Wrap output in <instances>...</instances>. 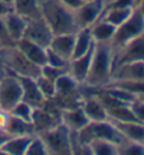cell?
Listing matches in <instances>:
<instances>
[{"instance_id": "cell-19", "label": "cell", "mask_w": 144, "mask_h": 155, "mask_svg": "<svg viewBox=\"0 0 144 155\" xmlns=\"http://www.w3.org/2000/svg\"><path fill=\"white\" fill-rule=\"evenodd\" d=\"M90 32L95 43H111L116 32V27H113L111 22L105 21L104 18L99 17L90 27Z\"/></svg>"}, {"instance_id": "cell-15", "label": "cell", "mask_w": 144, "mask_h": 155, "mask_svg": "<svg viewBox=\"0 0 144 155\" xmlns=\"http://www.w3.org/2000/svg\"><path fill=\"white\" fill-rule=\"evenodd\" d=\"M88 122L90 120L87 119L81 106H79V108H66L60 113V123H63L72 133H76L80 129H83Z\"/></svg>"}, {"instance_id": "cell-17", "label": "cell", "mask_w": 144, "mask_h": 155, "mask_svg": "<svg viewBox=\"0 0 144 155\" xmlns=\"http://www.w3.org/2000/svg\"><path fill=\"white\" fill-rule=\"evenodd\" d=\"M3 21L4 25H6V29H7L8 36L14 41V43L24 36L27 27V20L24 17H21L14 11H10L8 14H6L3 17Z\"/></svg>"}, {"instance_id": "cell-39", "label": "cell", "mask_w": 144, "mask_h": 155, "mask_svg": "<svg viewBox=\"0 0 144 155\" xmlns=\"http://www.w3.org/2000/svg\"><path fill=\"white\" fill-rule=\"evenodd\" d=\"M10 11H13V8H11V4H7V3L0 2V17H4V15L8 14Z\"/></svg>"}, {"instance_id": "cell-7", "label": "cell", "mask_w": 144, "mask_h": 155, "mask_svg": "<svg viewBox=\"0 0 144 155\" xmlns=\"http://www.w3.org/2000/svg\"><path fill=\"white\" fill-rule=\"evenodd\" d=\"M104 10H105L104 0H88V2H84L80 7L74 8L72 13L77 29L90 28L94 22L102 15Z\"/></svg>"}, {"instance_id": "cell-23", "label": "cell", "mask_w": 144, "mask_h": 155, "mask_svg": "<svg viewBox=\"0 0 144 155\" xmlns=\"http://www.w3.org/2000/svg\"><path fill=\"white\" fill-rule=\"evenodd\" d=\"M94 39L91 36L90 28H83L77 29L76 32V41H74V51H73V58H79L81 54L87 53L91 48L94 46Z\"/></svg>"}, {"instance_id": "cell-9", "label": "cell", "mask_w": 144, "mask_h": 155, "mask_svg": "<svg viewBox=\"0 0 144 155\" xmlns=\"http://www.w3.org/2000/svg\"><path fill=\"white\" fill-rule=\"evenodd\" d=\"M116 51L118 53H113V69L130 61H144V34L133 38Z\"/></svg>"}, {"instance_id": "cell-32", "label": "cell", "mask_w": 144, "mask_h": 155, "mask_svg": "<svg viewBox=\"0 0 144 155\" xmlns=\"http://www.w3.org/2000/svg\"><path fill=\"white\" fill-rule=\"evenodd\" d=\"M69 63H70V61L65 60L62 56H59L58 53H55L52 49L46 48V64L53 66V67H58V69L69 70Z\"/></svg>"}, {"instance_id": "cell-25", "label": "cell", "mask_w": 144, "mask_h": 155, "mask_svg": "<svg viewBox=\"0 0 144 155\" xmlns=\"http://www.w3.org/2000/svg\"><path fill=\"white\" fill-rule=\"evenodd\" d=\"M134 8H115V7H106L102 13L101 18H104L105 21L111 22L113 27H120L123 22H126L130 18Z\"/></svg>"}, {"instance_id": "cell-2", "label": "cell", "mask_w": 144, "mask_h": 155, "mask_svg": "<svg viewBox=\"0 0 144 155\" xmlns=\"http://www.w3.org/2000/svg\"><path fill=\"white\" fill-rule=\"evenodd\" d=\"M42 15L52 28L53 34H69L76 32L77 27L73 20V13L70 8L59 2V0H48L41 2Z\"/></svg>"}, {"instance_id": "cell-30", "label": "cell", "mask_w": 144, "mask_h": 155, "mask_svg": "<svg viewBox=\"0 0 144 155\" xmlns=\"http://www.w3.org/2000/svg\"><path fill=\"white\" fill-rule=\"evenodd\" d=\"M118 152L126 155H144V144L123 138V141L118 145Z\"/></svg>"}, {"instance_id": "cell-43", "label": "cell", "mask_w": 144, "mask_h": 155, "mask_svg": "<svg viewBox=\"0 0 144 155\" xmlns=\"http://www.w3.org/2000/svg\"><path fill=\"white\" fill-rule=\"evenodd\" d=\"M140 2H143V0H134V3H136V4H139Z\"/></svg>"}, {"instance_id": "cell-13", "label": "cell", "mask_w": 144, "mask_h": 155, "mask_svg": "<svg viewBox=\"0 0 144 155\" xmlns=\"http://www.w3.org/2000/svg\"><path fill=\"white\" fill-rule=\"evenodd\" d=\"M18 77H20L21 88H22V99L21 101L29 104L31 106H34V108H41L46 99L41 94L39 88L36 85L35 78H34V77H28V76H18Z\"/></svg>"}, {"instance_id": "cell-18", "label": "cell", "mask_w": 144, "mask_h": 155, "mask_svg": "<svg viewBox=\"0 0 144 155\" xmlns=\"http://www.w3.org/2000/svg\"><path fill=\"white\" fill-rule=\"evenodd\" d=\"M80 106H81L83 112L85 113L87 119L90 120V122H104V120L109 119L106 108H105L104 104L97 97L85 99Z\"/></svg>"}, {"instance_id": "cell-40", "label": "cell", "mask_w": 144, "mask_h": 155, "mask_svg": "<svg viewBox=\"0 0 144 155\" xmlns=\"http://www.w3.org/2000/svg\"><path fill=\"white\" fill-rule=\"evenodd\" d=\"M134 8H136V10L141 14V17L144 18V0H143V2H140L139 4H136V7H134Z\"/></svg>"}, {"instance_id": "cell-22", "label": "cell", "mask_w": 144, "mask_h": 155, "mask_svg": "<svg viewBox=\"0 0 144 155\" xmlns=\"http://www.w3.org/2000/svg\"><path fill=\"white\" fill-rule=\"evenodd\" d=\"M123 138L144 144V124L140 122H113Z\"/></svg>"}, {"instance_id": "cell-1", "label": "cell", "mask_w": 144, "mask_h": 155, "mask_svg": "<svg viewBox=\"0 0 144 155\" xmlns=\"http://www.w3.org/2000/svg\"><path fill=\"white\" fill-rule=\"evenodd\" d=\"M113 71V48L111 43H95L91 66L84 83L90 87L102 88L112 80Z\"/></svg>"}, {"instance_id": "cell-33", "label": "cell", "mask_w": 144, "mask_h": 155, "mask_svg": "<svg viewBox=\"0 0 144 155\" xmlns=\"http://www.w3.org/2000/svg\"><path fill=\"white\" fill-rule=\"evenodd\" d=\"M67 70L65 69H58V67H53V66H49V64H43L42 67H41V76L46 77L48 80H52V81H56V80L59 78V77L63 74V73H66Z\"/></svg>"}, {"instance_id": "cell-31", "label": "cell", "mask_w": 144, "mask_h": 155, "mask_svg": "<svg viewBox=\"0 0 144 155\" xmlns=\"http://www.w3.org/2000/svg\"><path fill=\"white\" fill-rule=\"evenodd\" d=\"M25 155H48L46 145H45L43 140L41 138V136L31 137L28 145H27Z\"/></svg>"}, {"instance_id": "cell-28", "label": "cell", "mask_w": 144, "mask_h": 155, "mask_svg": "<svg viewBox=\"0 0 144 155\" xmlns=\"http://www.w3.org/2000/svg\"><path fill=\"white\" fill-rule=\"evenodd\" d=\"M34 106H31L29 104H27V102L24 101H20L18 104H15L13 108L10 109V115L15 116V117H18V119H22L25 120V122H29L32 123V115H34Z\"/></svg>"}, {"instance_id": "cell-35", "label": "cell", "mask_w": 144, "mask_h": 155, "mask_svg": "<svg viewBox=\"0 0 144 155\" xmlns=\"http://www.w3.org/2000/svg\"><path fill=\"white\" fill-rule=\"evenodd\" d=\"M130 109H132V112H133L137 122H140L144 124V102L139 101V99H134L130 104Z\"/></svg>"}, {"instance_id": "cell-4", "label": "cell", "mask_w": 144, "mask_h": 155, "mask_svg": "<svg viewBox=\"0 0 144 155\" xmlns=\"http://www.w3.org/2000/svg\"><path fill=\"white\" fill-rule=\"evenodd\" d=\"M0 59L4 61L7 69L17 76H28V77H38L41 73V67L35 66L34 63L18 51L14 46L0 48Z\"/></svg>"}, {"instance_id": "cell-11", "label": "cell", "mask_w": 144, "mask_h": 155, "mask_svg": "<svg viewBox=\"0 0 144 155\" xmlns=\"http://www.w3.org/2000/svg\"><path fill=\"white\" fill-rule=\"evenodd\" d=\"M15 48L21 52L31 63H34L38 67H42L46 64V48L41 46L38 43L28 41L25 38H21L15 42Z\"/></svg>"}, {"instance_id": "cell-24", "label": "cell", "mask_w": 144, "mask_h": 155, "mask_svg": "<svg viewBox=\"0 0 144 155\" xmlns=\"http://www.w3.org/2000/svg\"><path fill=\"white\" fill-rule=\"evenodd\" d=\"M79 81L74 80V77L70 74L69 71L63 73L56 81H55V87H56V97H72L74 95Z\"/></svg>"}, {"instance_id": "cell-41", "label": "cell", "mask_w": 144, "mask_h": 155, "mask_svg": "<svg viewBox=\"0 0 144 155\" xmlns=\"http://www.w3.org/2000/svg\"><path fill=\"white\" fill-rule=\"evenodd\" d=\"M136 99H139V101L144 102V92H143V94H140V95H137V97H136Z\"/></svg>"}, {"instance_id": "cell-27", "label": "cell", "mask_w": 144, "mask_h": 155, "mask_svg": "<svg viewBox=\"0 0 144 155\" xmlns=\"http://www.w3.org/2000/svg\"><path fill=\"white\" fill-rule=\"evenodd\" d=\"M56 123H53V117H52L51 113H46L41 110L39 108L34 109V115H32V126L34 130L41 129V131H45V130L53 127Z\"/></svg>"}, {"instance_id": "cell-38", "label": "cell", "mask_w": 144, "mask_h": 155, "mask_svg": "<svg viewBox=\"0 0 144 155\" xmlns=\"http://www.w3.org/2000/svg\"><path fill=\"white\" fill-rule=\"evenodd\" d=\"M8 119V112L7 110H3L0 109V131H3L4 126H6V122Z\"/></svg>"}, {"instance_id": "cell-12", "label": "cell", "mask_w": 144, "mask_h": 155, "mask_svg": "<svg viewBox=\"0 0 144 155\" xmlns=\"http://www.w3.org/2000/svg\"><path fill=\"white\" fill-rule=\"evenodd\" d=\"M76 32L56 34V35H53V38H52V41L48 48L52 49L55 53H58L59 56H62L65 60L70 61L73 58V51H74Z\"/></svg>"}, {"instance_id": "cell-8", "label": "cell", "mask_w": 144, "mask_h": 155, "mask_svg": "<svg viewBox=\"0 0 144 155\" xmlns=\"http://www.w3.org/2000/svg\"><path fill=\"white\" fill-rule=\"evenodd\" d=\"M53 35H55L53 31L46 22V20L43 18V15H39L36 18L27 20L25 32H24L22 38L32 41V42L38 43V45H41L43 48H48Z\"/></svg>"}, {"instance_id": "cell-44", "label": "cell", "mask_w": 144, "mask_h": 155, "mask_svg": "<svg viewBox=\"0 0 144 155\" xmlns=\"http://www.w3.org/2000/svg\"><path fill=\"white\" fill-rule=\"evenodd\" d=\"M84 2H88V0H84Z\"/></svg>"}, {"instance_id": "cell-6", "label": "cell", "mask_w": 144, "mask_h": 155, "mask_svg": "<svg viewBox=\"0 0 144 155\" xmlns=\"http://www.w3.org/2000/svg\"><path fill=\"white\" fill-rule=\"evenodd\" d=\"M22 99V88L20 77L14 73L0 78V109L10 112V109Z\"/></svg>"}, {"instance_id": "cell-36", "label": "cell", "mask_w": 144, "mask_h": 155, "mask_svg": "<svg viewBox=\"0 0 144 155\" xmlns=\"http://www.w3.org/2000/svg\"><path fill=\"white\" fill-rule=\"evenodd\" d=\"M108 7H115V8H134L136 3L134 0H112L108 4Z\"/></svg>"}, {"instance_id": "cell-21", "label": "cell", "mask_w": 144, "mask_h": 155, "mask_svg": "<svg viewBox=\"0 0 144 155\" xmlns=\"http://www.w3.org/2000/svg\"><path fill=\"white\" fill-rule=\"evenodd\" d=\"M3 133L7 137H14V136H32L34 126L32 123L25 122L22 119H18L15 116L8 113V119L6 122V126L3 129Z\"/></svg>"}, {"instance_id": "cell-16", "label": "cell", "mask_w": 144, "mask_h": 155, "mask_svg": "<svg viewBox=\"0 0 144 155\" xmlns=\"http://www.w3.org/2000/svg\"><path fill=\"white\" fill-rule=\"evenodd\" d=\"M32 136H14L0 143V154L3 155H25V150Z\"/></svg>"}, {"instance_id": "cell-45", "label": "cell", "mask_w": 144, "mask_h": 155, "mask_svg": "<svg viewBox=\"0 0 144 155\" xmlns=\"http://www.w3.org/2000/svg\"><path fill=\"white\" fill-rule=\"evenodd\" d=\"M0 48H2V46H0Z\"/></svg>"}, {"instance_id": "cell-26", "label": "cell", "mask_w": 144, "mask_h": 155, "mask_svg": "<svg viewBox=\"0 0 144 155\" xmlns=\"http://www.w3.org/2000/svg\"><path fill=\"white\" fill-rule=\"evenodd\" d=\"M91 154L94 155H116L118 152V144L102 138H95L90 143Z\"/></svg>"}, {"instance_id": "cell-14", "label": "cell", "mask_w": 144, "mask_h": 155, "mask_svg": "<svg viewBox=\"0 0 144 155\" xmlns=\"http://www.w3.org/2000/svg\"><path fill=\"white\" fill-rule=\"evenodd\" d=\"M92 53H94V46L87 53L81 54L79 58L72 59L70 63H69L67 71L74 77L76 81H79V84H83L85 81L87 74H88V70H90V66H91V60H92Z\"/></svg>"}, {"instance_id": "cell-29", "label": "cell", "mask_w": 144, "mask_h": 155, "mask_svg": "<svg viewBox=\"0 0 144 155\" xmlns=\"http://www.w3.org/2000/svg\"><path fill=\"white\" fill-rule=\"evenodd\" d=\"M35 81H36V85L39 88L41 94L43 95L45 99H52V98H56V87H55V81L52 80H48L46 77L43 76H38L35 77Z\"/></svg>"}, {"instance_id": "cell-3", "label": "cell", "mask_w": 144, "mask_h": 155, "mask_svg": "<svg viewBox=\"0 0 144 155\" xmlns=\"http://www.w3.org/2000/svg\"><path fill=\"white\" fill-rule=\"evenodd\" d=\"M41 138L46 145L48 154H72V131L63 123L41 131Z\"/></svg>"}, {"instance_id": "cell-37", "label": "cell", "mask_w": 144, "mask_h": 155, "mask_svg": "<svg viewBox=\"0 0 144 155\" xmlns=\"http://www.w3.org/2000/svg\"><path fill=\"white\" fill-rule=\"evenodd\" d=\"M63 6H66L67 8H70V10H74V8L80 7L81 4L84 3V0H59Z\"/></svg>"}, {"instance_id": "cell-34", "label": "cell", "mask_w": 144, "mask_h": 155, "mask_svg": "<svg viewBox=\"0 0 144 155\" xmlns=\"http://www.w3.org/2000/svg\"><path fill=\"white\" fill-rule=\"evenodd\" d=\"M14 45H15L14 41L11 39L7 34V29H6V25H4L3 17H0V46L8 48V46H14Z\"/></svg>"}, {"instance_id": "cell-5", "label": "cell", "mask_w": 144, "mask_h": 155, "mask_svg": "<svg viewBox=\"0 0 144 155\" xmlns=\"http://www.w3.org/2000/svg\"><path fill=\"white\" fill-rule=\"evenodd\" d=\"M141 34H144V18L134 8L129 20L116 28V32L111 41V45L113 49H119L123 45H126L129 41H132L133 38L141 35Z\"/></svg>"}, {"instance_id": "cell-20", "label": "cell", "mask_w": 144, "mask_h": 155, "mask_svg": "<svg viewBox=\"0 0 144 155\" xmlns=\"http://www.w3.org/2000/svg\"><path fill=\"white\" fill-rule=\"evenodd\" d=\"M11 8L14 13L20 14L25 20H31V18H36L42 15L41 0H13Z\"/></svg>"}, {"instance_id": "cell-42", "label": "cell", "mask_w": 144, "mask_h": 155, "mask_svg": "<svg viewBox=\"0 0 144 155\" xmlns=\"http://www.w3.org/2000/svg\"><path fill=\"white\" fill-rule=\"evenodd\" d=\"M0 2H3V3H7V4H11L13 0H0Z\"/></svg>"}, {"instance_id": "cell-10", "label": "cell", "mask_w": 144, "mask_h": 155, "mask_svg": "<svg viewBox=\"0 0 144 155\" xmlns=\"http://www.w3.org/2000/svg\"><path fill=\"white\" fill-rule=\"evenodd\" d=\"M111 81H144V61H130L115 67Z\"/></svg>"}]
</instances>
